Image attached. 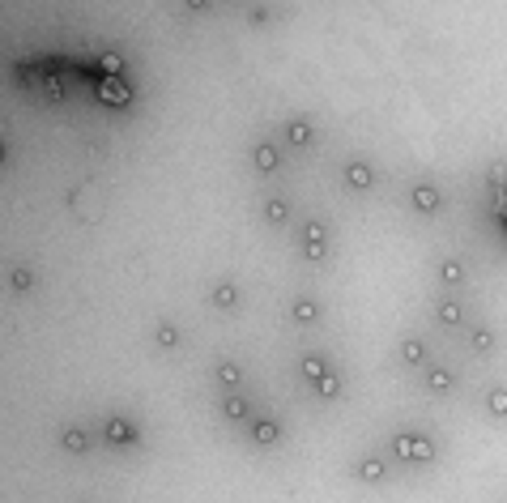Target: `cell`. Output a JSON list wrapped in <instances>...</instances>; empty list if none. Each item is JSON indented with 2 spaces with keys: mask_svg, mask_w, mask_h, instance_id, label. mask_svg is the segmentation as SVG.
I'll return each instance as SVG.
<instances>
[{
  "mask_svg": "<svg viewBox=\"0 0 507 503\" xmlns=\"http://www.w3.org/2000/svg\"><path fill=\"white\" fill-rule=\"evenodd\" d=\"M303 375H307V380L316 384L320 375H328V363H324V359H316V354H307V359H303Z\"/></svg>",
  "mask_w": 507,
  "mask_h": 503,
  "instance_id": "12",
  "label": "cell"
},
{
  "mask_svg": "<svg viewBox=\"0 0 507 503\" xmlns=\"http://www.w3.org/2000/svg\"><path fill=\"white\" fill-rule=\"evenodd\" d=\"M414 209H418V213H435V209H439V192L430 188V184H418V188H414Z\"/></svg>",
  "mask_w": 507,
  "mask_h": 503,
  "instance_id": "5",
  "label": "cell"
},
{
  "mask_svg": "<svg viewBox=\"0 0 507 503\" xmlns=\"http://www.w3.org/2000/svg\"><path fill=\"white\" fill-rule=\"evenodd\" d=\"M98 98H103L107 107H128V98H133V90L124 86L119 77H103L98 82Z\"/></svg>",
  "mask_w": 507,
  "mask_h": 503,
  "instance_id": "2",
  "label": "cell"
},
{
  "mask_svg": "<svg viewBox=\"0 0 507 503\" xmlns=\"http://www.w3.org/2000/svg\"><path fill=\"white\" fill-rule=\"evenodd\" d=\"M9 286H13V290H30V286H35V273H30L26 265H13V273H9Z\"/></svg>",
  "mask_w": 507,
  "mask_h": 503,
  "instance_id": "10",
  "label": "cell"
},
{
  "mask_svg": "<svg viewBox=\"0 0 507 503\" xmlns=\"http://www.w3.org/2000/svg\"><path fill=\"white\" fill-rule=\"evenodd\" d=\"M401 359H405V363H422V359H426V350H422V341H414V337H410V341H405V345H401Z\"/></svg>",
  "mask_w": 507,
  "mask_h": 503,
  "instance_id": "20",
  "label": "cell"
},
{
  "mask_svg": "<svg viewBox=\"0 0 507 503\" xmlns=\"http://www.w3.org/2000/svg\"><path fill=\"white\" fill-rule=\"evenodd\" d=\"M358 477H363V482H379V477H384V461H375V457L363 461L358 465Z\"/></svg>",
  "mask_w": 507,
  "mask_h": 503,
  "instance_id": "14",
  "label": "cell"
},
{
  "mask_svg": "<svg viewBox=\"0 0 507 503\" xmlns=\"http://www.w3.org/2000/svg\"><path fill=\"white\" fill-rule=\"evenodd\" d=\"M251 435H256V444H277V435H282V431H277V422H269V418H260L256 426H251Z\"/></svg>",
  "mask_w": 507,
  "mask_h": 503,
  "instance_id": "8",
  "label": "cell"
},
{
  "mask_svg": "<svg viewBox=\"0 0 507 503\" xmlns=\"http://www.w3.org/2000/svg\"><path fill=\"white\" fill-rule=\"evenodd\" d=\"M226 418L243 422V418H247V401H239V397H226Z\"/></svg>",
  "mask_w": 507,
  "mask_h": 503,
  "instance_id": "23",
  "label": "cell"
},
{
  "mask_svg": "<svg viewBox=\"0 0 507 503\" xmlns=\"http://www.w3.org/2000/svg\"><path fill=\"white\" fill-rule=\"evenodd\" d=\"M345 184H350L354 192H367V188L375 184V171H371L367 162H350V167H345Z\"/></svg>",
  "mask_w": 507,
  "mask_h": 503,
  "instance_id": "3",
  "label": "cell"
},
{
  "mask_svg": "<svg viewBox=\"0 0 507 503\" xmlns=\"http://www.w3.org/2000/svg\"><path fill=\"white\" fill-rule=\"evenodd\" d=\"M439 273H443V282H448V286H456V282H461V278H465V269H461V265H456V260H448V265H443Z\"/></svg>",
  "mask_w": 507,
  "mask_h": 503,
  "instance_id": "26",
  "label": "cell"
},
{
  "mask_svg": "<svg viewBox=\"0 0 507 503\" xmlns=\"http://www.w3.org/2000/svg\"><path fill=\"white\" fill-rule=\"evenodd\" d=\"M103 73H107V77H119V73H124V56L119 52H107L103 56Z\"/></svg>",
  "mask_w": 507,
  "mask_h": 503,
  "instance_id": "24",
  "label": "cell"
},
{
  "mask_svg": "<svg viewBox=\"0 0 507 503\" xmlns=\"http://www.w3.org/2000/svg\"><path fill=\"white\" fill-rule=\"evenodd\" d=\"M426 384H430V392H448L456 380H452V371H443V367H430V371H426Z\"/></svg>",
  "mask_w": 507,
  "mask_h": 503,
  "instance_id": "7",
  "label": "cell"
},
{
  "mask_svg": "<svg viewBox=\"0 0 507 503\" xmlns=\"http://www.w3.org/2000/svg\"><path fill=\"white\" fill-rule=\"evenodd\" d=\"M396 457H405V461H430V457H435V444H430L426 435H396Z\"/></svg>",
  "mask_w": 507,
  "mask_h": 503,
  "instance_id": "1",
  "label": "cell"
},
{
  "mask_svg": "<svg viewBox=\"0 0 507 503\" xmlns=\"http://www.w3.org/2000/svg\"><path fill=\"white\" fill-rule=\"evenodd\" d=\"M303 252H307V260H324L328 243H324V226H320V222L307 226V243H303Z\"/></svg>",
  "mask_w": 507,
  "mask_h": 503,
  "instance_id": "4",
  "label": "cell"
},
{
  "mask_svg": "<svg viewBox=\"0 0 507 503\" xmlns=\"http://www.w3.org/2000/svg\"><path fill=\"white\" fill-rule=\"evenodd\" d=\"M218 380H222V384H239V380H243V371H239L235 363H222V367H218Z\"/></svg>",
  "mask_w": 507,
  "mask_h": 503,
  "instance_id": "25",
  "label": "cell"
},
{
  "mask_svg": "<svg viewBox=\"0 0 507 503\" xmlns=\"http://www.w3.org/2000/svg\"><path fill=\"white\" fill-rule=\"evenodd\" d=\"M307 141H312V124H303V120L290 124V145H307Z\"/></svg>",
  "mask_w": 507,
  "mask_h": 503,
  "instance_id": "22",
  "label": "cell"
},
{
  "mask_svg": "<svg viewBox=\"0 0 507 503\" xmlns=\"http://www.w3.org/2000/svg\"><path fill=\"white\" fill-rule=\"evenodd\" d=\"M213 303H218V307H235V303H239V290H235L231 282L218 286V290H213Z\"/></svg>",
  "mask_w": 507,
  "mask_h": 503,
  "instance_id": "16",
  "label": "cell"
},
{
  "mask_svg": "<svg viewBox=\"0 0 507 503\" xmlns=\"http://www.w3.org/2000/svg\"><path fill=\"white\" fill-rule=\"evenodd\" d=\"M133 439H137V431L124 418H111L107 422V444H133Z\"/></svg>",
  "mask_w": 507,
  "mask_h": 503,
  "instance_id": "6",
  "label": "cell"
},
{
  "mask_svg": "<svg viewBox=\"0 0 507 503\" xmlns=\"http://www.w3.org/2000/svg\"><path fill=\"white\" fill-rule=\"evenodd\" d=\"M316 388H320V397H337L341 392V380L328 371V375H320V380H316Z\"/></svg>",
  "mask_w": 507,
  "mask_h": 503,
  "instance_id": "21",
  "label": "cell"
},
{
  "mask_svg": "<svg viewBox=\"0 0 507 503\" xmlns=\"http://www.w3.org/2000/svg\"><path fill=\"white\" fill-rule=\"evenodd\" d=\"M439 320L443 324H461V303H456V298H443V303H439Z\"/></svg>",
  "mask_w": 507,
  "mask_h": 503,
  "instance_id": "19",
  "label": "cell"
},
{
  "mask_svg": "<svg viewBox=\"0 0 507 503\" xmlns=\"http://www.w3.org/2000/svg\"><path fill=\"white\" fill-rule=\"evenodd\" d=\"M469 345L477 350V354H486V350H495V333H490V329H477V333L469 337Z\"/></svg>",
  "mask_w": 507,
  "mask_h": 503,
  "instance_id": "18",
  "label": "cell"
},
{
  "mask_svg": "<svg viewBox=\"0 0 507 503\" xmlns=\"http://www.w3.org/2000/svg\"><path fill=\"white\" fill-rule=\"evenodd\" d=\"M256 171H277V149L273 145H260L256 149Z\"/></svg>",
  "mask_w": 507,
  "mask_h": 503,
  "instance_id": "17",
  "label": "cell"
},
{
  "mask_svg": "<svg viewBox=\"0 0 507 503\" xmlns=\"http://www.w3.org/2000/svg\"><path fill=\"white\" fill-rule=\"evenodd\" d=\"M64 448H68V452H86V448H90V435L73 426V431H64Z\"/></svg>",
  "mask_w": 507,
  "mask_h": 503,
  "instance_id": "15",
  "label": "cell"
},
{
  "mask_svg": "<svg viewBox=\"0 0 507 503\" xmlns=\"http://www.w3.org/2000/svg\"><path fill=\"white\" fill-rule=\"evenodd\" d=\"M486 406H490V414H495V418H507V388H490Z\"/></svg>",
  "mask_w": 507,
  "mask_h": 503,
  "instance_id": "13",
  "label": "cell"
},
{
  "mask_svg": "<svg viewBox=\"0 0 507 503\" xmlns=\"http://www.w3.org/2000/svg\"><path fill=\"white\" fill-rule=\"evenodd\" d=\"M158 345H166V350H171V345H180V333H175L171 324H162V329H158Z\"/></svg>",
  "mask_w": 507,
  "mask_h": 503,
  "instance_id": "27",
  "label": "cell"
},
{
  "mask_svg": "<svg viewBox=\"0 0 507 503\" xmlns=\"http://www.w3.org/2000/svg\"><path fill=\"white\" fill-rule=\"evenodd\" d=\"M294 320L298 324H312V320H320V307L312 303V298H294Z\"/></svg>",
  "mask_w": 507,
  "mask_h": 503,
  "instance_id": "9",
  "label": "cell"
},
{
  "mask_svg": "<svg viewBox=\"0 0 507 503\" xmlns=\"http://www.w3.org/2000/svg\"><path fill=\"white\" fill-rule=\"evenodd\" d=\"M265 218H269L273 226H277V222H290V205H286V200H277V196H273L269 205H265Z\"/></svg>",
  "mask_w": 507,
  "mask_h": 503,
  "instance_id": "11",
  "label": "cell"
}]
</instances>
